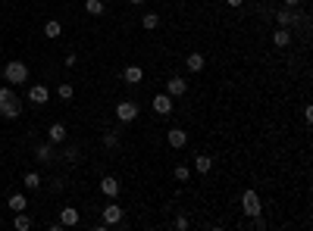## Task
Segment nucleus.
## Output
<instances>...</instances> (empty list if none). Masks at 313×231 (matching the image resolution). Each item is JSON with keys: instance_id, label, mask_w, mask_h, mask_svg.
<instances>
[{"instance_id": "nucleus-27", "label": "nucleus", "mask_w": 313, "mask_h": 231, "mask_svg": "<svg viewBox=\"0 0 313 231\" xmlns=\"http://www.w3.org/2000/svg\"><path fill=\"white\" fill-rule=\"evenodd\" d=\"M57 94H60L63 100H72V94H76V87H72V84H60V87H57Z\"/></svg>"}, {"instance_id": "nucleus-3", "label": "nucleus", "mask_w": 313, "mask_h": 231, "mask_svg": "<svg viewBox=\"0 0 313 231\" xmlns=\"http://www.w3.org/2000/svg\"><path fill=\"white\" fill-rule=\"evenodd\" d=\"M241 209H245V216L254 219V216H260V197H257V191H245L241 194Z\"/></svg>"}, {"instance_id": "nucleus-17", "label": "nucleus", "mask_w": 313, "mask_h": 231, "mask_svg": "<svg viewBox=\"0 0 313 231\" xmlns=\"http://www.w3.org/2000/svg\"><path fill=\"white\" fill-rule=\"evenodd\" d=\"M272 44H275V47H288V44H291V31L279 25V28L272 31Z\"/></svg>"}, {"instance_id": "nucleus-5", "label": "nucleus", "mask_w": 313, "mask_h": 231, "mask_svg": "<svg viewBox=\"0 0 313 231\" xmlns=\"http://www.w3.org/2000/svg\"><path fill=\"white\" fill-rule=\"evenodd\" d=\"M185 91H188V81L182 78V75H172V78L166 81V94H169V97H182Z\"/></svg>"}, {"instance_id": "nucleus-25", "label": "nucleus", "mask_w": 313, "mask_h": 231, "mask_svg": "<svg viewBox=\"0 0 313 231\" xmlns=\"http://www.w3.org/2000/svg\"><path fill=\"white\" fill-rule=\"evenodd\" d=\"M172 178H176V181H188V178H191V169H188V166H176V169H172Z\"/></svg>"}, {"instance_id": "nucleus-9", "label": "nucleus", "mask_w": 313, "mask_h": 231, "mask_svg": "<svg viewBox=\"0 0 313 231\" xmlns=\"http://www.w3.org/2000/svg\"><path fill=\"white\" fill-rule=\"evenodd\" d=\"M28 100H31V103H38V106H41V103H47V100H50V87H47V84H31Z\"/></svg>"}, {"instance_id": "nucleus-8", "label": "nucleus", "mask_w": 313, "mask_h": 231, "mask_svg": "<svg viewBox=\"0 0 313 231\" xmlns=\"http://www.w3.org/2000/svg\"><path fill=\"white\" fill-rule=\"evenodd\" d=\"M100 212H103V225H119V222H122V209H119V203H110V206H103Z\"/></svg>"}, {"instance_id": "nucleus-1", "label": "nucleus", "mask_w": 313, "mask_h": 231, "mask_svg": "<svg viewBox=\"0 0 313 231\" xmlns=\"http://www.w3.org/2000/svg\"><path fill=\"white\" fill-rule=\"evenodd\" d=\"M0 116L4 119H19L22 116V103H19V97H16V91L10 84L0 87Z\"/></svg>"}, {"instance_id": "nucleus-14", "label": "nucleus", "mask_w": 313, "mask_h": 231, "mask_svg": "<svg viewBox=\"0 0 313 231\" xmlns=\"http://www.w3.org/2000/svg\"><path fill=\"white\" fill-rule=\"evenodd\" d=\"M275 19H279V25H282V28H288V25H294V22H298V13H294L291 7H285V10H279V13H275Z\"/></svg>"}, {"instance_id": "nucleus-32", "label": "nucleus", "mask_w": 313, "mask_h": 231, "mask_svg": "<svg viewBox=\"0 0 313 231\" xmlns=\"http://www.w3.org/2000/svg\"><path fill=\"white\" fill-rule=\"evenodd\" d=\"M226 4H229V7H241V4H245V0H226Z\"/></svg>"}, {"instance_id": "nucleus-20", "label": "nucleus", "mask_w": 313, "mask_h": 231, "mask_svg": "<svg viewBox=\"0 0 313 231\" xmlns=\"http://www.w3.org/2000/svg\"><path fill=\"white\" fill-rule=\"evenodd\" d=\"M25 206H28L25 194H10V209H13V212H22Z\"/></svg>"}, {"instance_id": "nucleus-16", "label": "nucleus", "mask_w": 313, "mask_h": 231, "mask_svg": "<svg viewBox=\"0 0 313 231\" xmlns=\"http://www.w3.org/2000/svg\"><path fill=\"white\" fill-rule=\"evenodd\" d=\"M210 169H213V159H210L207 153H200V156H194V172H197V175H207Z\"/></svg>"}, {"instance_id": "nucleus-6", "label": "nucleus", "mask_w": 313, "mask_h": 231, "mask_svg": "<svg viewBox=\"0 0 313 231\" xmlns=\"http://www.w3.org/2000/svg\"><path fill=\"white\" fill-rule=\"evenodd\" d=\"M66 137H69V131H66L63 122H53V125L47 128V141H50V144H63Z\"/></svg>"}, {"instance_id": "nucleus-7", "label": "nucleus", "mask_w": 313, "mask_h": 231, "mask_svg": "<svg viewBox=\"0 0 313 231\" xmlns=\"http://www.w3.org/2000/svg\"><path fill=\"white\" fill-rule=\"evenodd\" d=\"M172 110H176V106H172V97H169V94H157V97H154V113L169 116Z\"/></svg>"}, {"instance_id": "nucleus-24", "label": "nucleus", "mask_w": 313, "mask_h": 231, "mask_svg": "<svg viewBox=\"0 0 313 231\" xmlns=\"http://www.w3.org/2000/svg\"><path fill=\"white\" fill-rule=\"evenodd\" d=\"M22 184H25V188H31V191H34V188H41V175H38V172H25Z\"/></svg>"}, {"instance_id": "nucleus-21", "label": "nucleus", "mask_w": 313, "mask_h": 231, "mask_svg": "<svg viewBox=\"0 0 313 231\" xmlns=\"http://www.w3.org/2000/svg\"><path fill=\"white\" fill-rule=\"evenodd\" d=\"M13 228H16V231H28V228H31V219L25 216V209H22V212H16V219H13Z\"/></svg>"}, {"instance_id": "nucleus-31", "label": "nucleus", "mask_w": 313, "mask_h": 231, "mask_svg": "<svg viewBox=\"0 0 313 231\" xmlns=\"http://www.w3.org/2000/svg\"><path fill=\"white\" fill-rule=\"evenodd\" d=\"M304 119H307V122H313V106H310V103L304 106Z\"/></svg>"}, {"instance_id": "nucleus-28", "label": "nucleus", "mask_w": 313, "mask_h": 231, "mask_svg": "<svg viewBox=\"0 0 313 231\" xmlns=\"http://www.w3.org/2000/svg\"><path fill=\"white\" fill-rule=\"evenodd\" d=\"M79 156H82L79 147H66V156H63V159H69V163H79Z\"/></svg>"}, {"instance_id": "nucleus-23", "label": "nucleus", "mask_w": 313, "mask_h": 231, "mask_svg": "<svg viewBox=\"0 0 313 231\" xmlns=\"http://www.w3.org/2000/svg\"><path fill=\"white\" fill-rule=\"evenodd\" d=\"M103 147L107 150H116L119 147V131H103Z\"/></svg>"}, {"instance_id": "nucleus-26", "label": "nucleus", "mask_w": 313, "mask_h": 231, "mask_svg": "<svg viewBox=\"0 0 313 231\" xmlns=\"http://www.w3.org/2000/svg\"><path fill=\"white\" fill-rule=\"evenodd\" d=\"M85 10H88L91 16H100V13H103V0H85Z\"/></svg>"}, {"instance_id": "nucleus-11", "label": "nucleus", "mask_w": 313, "mask_h": 231, "mask_svg": "<svg viewBox=\"0 0 313 231\" xmlns=\"http://www.w3.org/2000/svg\"><path fill=\"white\" fill-rule=\"evenodd\" d=\"M144 78V69L141 66H125V72H122V81L125 84H138Z\"/></svg>"}, {"instance_id": "nucleus-15", "label": "nucleus", "mask_w": 313, "mask_h": 231, "mask_svg": "<svg viewBox=\"0 0 313 231\" xmlns=\"http://www.w3.org/2000/svg\"><path fill=\"white\" fill-rule=\"evenodd\" d=\"M79 209H72V206H66L63 212H60V225H66V228H72V225H79Z\"/></svg>"}, {"instance_id": "nucleus-34", "label": "nucleus", "mask_w": 313, "mask_h": 231, "mask_svg": "<svg viewBox=\"0 0 313 231\" xmlns=\"http://www.w3.org/2000/svg\"><path fill=\"white\" fill-rule=\"evenodd\" d=\"M128 4H135V7H141V4H147V0H128Z\"/></svg>"}, {"instance_id": "nucleus-10", "label": "nucleus", "mask_w": 313, "mask_h": 231, "mask_svg": "<svg viewBox=\"0 0 313 231\" xmlns=\"http://www.w3.org/2000/svg\"><path fill=\"white\" fill-rule=\"evenodd\" d=\"M166 141H169V147H172V150H182V147H185V144H188V134H185V131H182V128H169V134H166Z\"/></svg>"}, {"instance_id": "nucleus-19", "label": "nucleus", "mask_w": 313, "mask_h": 231, "mask_svg": "<svg viewBox=\"0 0 313 231\" xmlns=\"http://www.w3.org/2000/svg\"><path fill=\"white\" fill-rule=\"evenodd\" d=\"M60 34H63V25H60L57 19H50V22L44 25V38H50V41H53V38H60Z\"/></svg>"}, {"instance_id": "nucleus-22", "label": "nucleus", "mask_w": 313, "mask_h": 231, "mask_svg": "<svg viewBox=\"0 0 313 231\" xmlns=\"http://www.w3.org/2000/svg\"><path fill=\"white\" fill-rule=\"evenodd\" d=\"M141 25H144L147 31H154V28L160 25V16H157V13H151V10H147V13L141 16Z\"/></svg>"}, {"instance_id": "nucleus-29", "label": "nucleus", "mask_w": 313, "mask_h": 231, "mask_svg": "<svg viewBox=\"0 0 313 231\" xmlns=\"http://www.w3.org/2000/svg\"><path fill=\"white\" fill-rule=\"evenodd\" d=\"M63 63H66V66L72 69V66H76V63H79V57H76V53H66V60H63Z\"/></svg>"}, {"instance_id": "nucleus-30", "label": "nucleus", "mask_w": 313, "mask_h": 231, "mask_svg": "<svg viewBox=\"0 0 313 231\" xmlns=\"http://www.w3.org/2000/svg\"><path fill=\"white\" fill-rule=\"evenodd\" d=\"M176 228H179V231H185V228H188V219H185V216H179V219H176Z\"/></svg>"}, {"instance_id": "nucleus-2", "label": "nucleus", "mask_w": 313, "mask_h": 231, "mask_svg": "<svg viewBox=\"0 0 313 231\" xmlns=\"http://www.w3.org/2000/svg\"><path fill=\"white\" fill-rule=\"evenodd\" d=\"M4 78H7V84H25L28 81V66L22 60H10L7 69H4Z\"/></svg>"}, {"instance_id": "nucleus-33", "label": "nucleus", "mask_w": 313, "mask_h": 231, "mask_svg": "<svg viewBox=\"0 0 313 231\" xmlns=\"http://www.w3.org/2000/svg\"><path fill=\"white\" fill-rule=\"evenodd\" d=\"M301 4V0H285V7H298Z\"/></svg>"}, {"instance_id": "nucleus-12", "label": "nucleus", "mask_w": 313, "mask_h": 231, "mask_svg": "<svg viewBox=\"0 0 313 231\" xmlns=\"http://www.w3.org/2000/svg\"><path fill=\"white\" fill-rule=\"evenodd\" d=\"M34 153H38L41 163H53V159H57V147H53L50 141H47V144H38V150H34Z\"/></svg>"}, {"instance_id": "nucleus-13", "label": "nucleus", "mask_w": 313, "mask_h": 231, "mask_svg": "<svg viewBox=\"0 0 313 231\" xmlns=\"http://www.w3.org/2000/svg\"><path fill=\"white\" fill-rule=\"evenodd\" d=\"M100 191L107 194V197H119V178H113V175H107V178L100 181Z\"/></svg>"}, {"instance_id": "nucleus-4", "label": "nucleus", "mask_w": 313, "mask_h": 231, "mask_svg": "<svg viewBox=\"0 0 313 231\" xmlns=\"http://www.w3.org/2000/svg\"><path fill=\"white\" fill-rule=\"evenodd\" d=\"M116 119L119 122H135L138 119V103L135 100H119L116 103Z\"/></svg>"}, {"instance_id": "nucleus-18", "label": "nucleus", "mask_w": 313, "mask_h": 231, "mask_svg": "<svg viewBox=\"0 0 313 231\" xmlns=\"http://www.w3.org/2000/svg\"><path fill=\"white\" fill-rule=\"evenodd\" d=\"M204 53H188V60H185V66H188V72H200L204 69Z\"/></svg>"}]
</instances>
